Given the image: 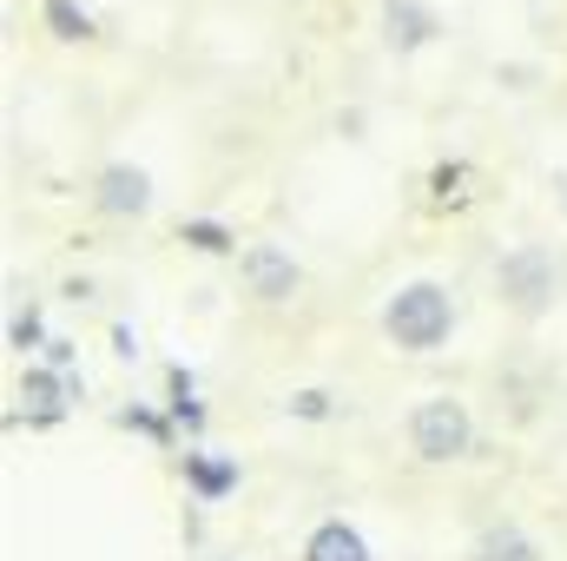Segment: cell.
<instances>
[{
  "instance_id": "cell-21",
  "label": "cell",
  "mask_w": 567,
  "mask_h": 561,
  "mask_svg": "<svg viewBox=\"0 0 567 561\" xmlns=\"http://www.w3.org/2000/svg\"><path fill=\"white\" fill-rule=\"evenodd\" d=\"M561 212H567V185H561Z\"/></svg>"
},
{
  "instance_id": "cell-4",
  "label": "cell",
  "mask_w": 567,
  "mask_h": 561,
  "mask_svg": "<svg viewBox=\"0 0 567 561\" xmlns=\"http://www.w3.org/2000/svg\"><path fill=\"white\" fill-rule=\"evenodd\" d=\"M238 284H245L251 304L284 310V304H297V290H303V265H297V252L278 245V238H251V245L238 252Z\"/></svg>"
},
{
  "instance_id": "cell-15",
  "label": "cell",
  "mask_w": 567,
  "mask_h": 561,
  "mask_svg": "<svg viewBox=\"0 0 567 561\" xmlns=\"http://www.w3.org/2000/svg\"><path fill=\"white\" fill-rule=\"evenodd\" d=\"M284 417L330 422V417H337V397H330V390H290V397H284Z\"/></svg>"
},
{
  "instance_id": "cell-3",
  "label": "cell",
  "mask_w": 567,
  "mask_h": 561,
  "mask_svg": "<svg viewBox=\"0 0 567 561\" xmlns=\"http://www.w3.org/2000/svg\"><path fill=\"white\" fill-rule=\"evenodd\" d=\"M403 436H410V456L429 462V469L468 462V456H475V410H468L455 390H435V397H423V404L410 410Z\"/></svg>"
},
{
  "instance_id": "cell-7",
  "label": "cell",
  "mask_w": 567,
  "mask_h": 561,
  "mask_svg": "<svg viewBox=\"0 0 567 561\" xmlns=\"http://www.w3.org/2000/svg\"><path fill=\"white\" fill-rule=\"evenodd\" d=\"M93 205L106 212V218H152V205H158V192H152V172L133 165V159H106L100 165V178H93Z\"/></svg>"
},
{
  "instance_id": "cell-20",
  "label": "cell",
  "mask_w": 567,
  "mask_h": 561,
  "mask_svg": "<svg viewBox=\"0 0 567 561\" xmlns=\"http://www.w3.org/2000/svg\"><path fill=\"white\" fill-rule=\"evenodd\" d=\"M60 297H66V304H93V278H66Z\"/></svg>"
},
{
  "instance_id": "cell-18",
  "label": "cell",
  "mask_w": 567,
  "mask_h": 561,
  "mask_svg": "<svg viewBox=\"0 0 567 561\" xmlns=\"http://www.w3.org/2000/svg\"><path fill=\"white\" fill-rule=\"evenodd\" d=\"M40 364H53V370H73V364H80V344H73V337H47Z\"/></svg>"
},
{
  "instance_id": "cell-5",
  "label": "cell",
  "mask_w": 567,
  "mask_h": 561,
  "mask_svg": "<svg viewBox=\"0 0 567 561\" xmlns=\"http://www.w3.org/2000/svg\"><path fill=\"white\" fill-rule=\"evenodd\" d=\"M13 397H20V422L53 429V422H66V410L86 397V377H80V370H53V364H40V357H33V364L20 370Z\"/></svg>"
},
{
  "instance_id": "cell-14",
  "label": "cell",
  "mask_w": 567,
  "mask_h": 561,
  "mask_svg": "<svg viewBox=\"0 0 567 561\" xmlns=\"http://www.w3.org/2000/svg\"><path fill=\"white\" fill-rule=\"evenodd\" d=\"M462 185H468V159H442V165L429 172V198H435V205H462V198H468Z\"/></svg>"
},
{
  "instance_id": "cell-12",
  "label": "cell",
  "mask_w": 567,
  "mask_h": 561,
  "mask_svg": "<svg viewBox=\"0 0 567 561\" xmlns=\"http://www.w3.org/2000/svg\"><path fill=\"white\" fill-rule=\"evenodd\" d=\"M178 238H185L198 258H238V238H231V225H225V218H185V225H178Z\"/></svg>"
},
{
  "instance_id": "cell-2",
  "label": "cell",
  "mask_w": 567,
  "mask_h": 561,
  "mask_svg": "<svg viewBox=\"0 0 567 561\" xmlns=\"http://www.w3.org/2000/svg\"><path fill=\"white\" fill-rule=\"evenodd\" d=\"M561 258H555V245H542V238H522V245H508L502 258H495V297L515 310V317H548L555 304H561Z\"/></svg>"
},
{
  "instance_id": "cell-9",
  "label": "cell",
  "mask_w": 567,
  "mask_h": 561,
  "mask_svg": "<svg viewBox=\"0 0 567 561\" xmlns=\"http://www.w3.org/2000/svg\"><path fill=\"white\" fill-rule=\"evenodd\" d=\"M297 561H377V555H370V542H363V529H357V522H343V516H323V522L303 536Z\"/></svg>"
},
{
  "instance_id": "cell-6",
  "label": "cell",
  "mask_w": 567,
  "mask_h": 561,
  "mask_svg": "<svg viewBox=\"0 0 567 561\" xmlns=\"http://www.w3.org/2000/svg\"><path fill=\"white\" fill-rule=\"evenodd\" d=\"M442 33H449V27H442V13H435L429 0H383V7H377V40H383V53H396V60L429 53Z\"/></svg>"
},
{
  "instance_id": "cell-11",
  "label": "cell",
  "mask_w": 567,
  "mask_h": 561,
  "mask_svg": "<svg viewBox=\"0 0 567 561\" xmlns=\"http://www.w3.org/2000/svg\"><path fill=\"white\" fill-rule=\"evenodd\" d=\"M40 27L53 33V40H66V47H86L100 27H93V13L80 7V0H40Z\"/></svg>"
},
{
  "instance_id": "cell-8",
  "label": "cell",
  "mask_w": 567,
  "mask_h": 561,
  "mask_svg": "<svg viewBox=\"0 0 567 561\" xmlns=\"http://www.w3.org/2000/svg\"><path fill=\"white\" fill-rule=\"evenodd\" d=\"M185 489L198 496V502H225V496H238V482H245V469H238V456H218V449H185Z\"/></svg>"
},
{
  "instance_id": "cell-19",
  "label": "cell",
  "mask_w": 567,
  "mask_h": 561,
  "mask_svg": "<svg viewBox=\"0 0 567 561\" xmlns=\"http://www.w3.org/2000/svg\"><path fill=\"white\" fill-rule=\"evenodd\" d=\"M113 357L120 364H140V330L133 324H113Z\"/></svg>"
},
{
  "instance_id": "cell-10",
  "label": "cell",
  "mask_w": 567,
  "mask_h": 561,
  "mask_svg": "<svg viewBox=\"0 0 567 561\" xmlns=\"http://www.w3.org/2000/svg\"><path fill=\"white\" fill-rule=\"evenodd\" d=\"M468 561H548V555H542V542H535L522 522H488V529L475 536Z\"/></svg>"
},
{
  "instance_id": "cell-13",
  "label": "cell",
  "mask_w": 567,
  "mask_h": 561,
  "mask_svg": "<svg viewBox=\"0 0 567 561\" xmlns=\"http://www.w3.org/2000/svg\"><path fill=\"white\" fill-rule=\"evenodd\" d=\"M7 350H20V357H27V350L40 357V350H47V317H40V304H27V310L7 317Z\"/></svg>"
},
{
  "instance_id": "cell-17",
  "label": "cell",
  "mask_w": 567,
  "mask_h": 561,
  "mask_svg": "<svg viewBox=\"0 0 567 561\" xmlns=\"http://www.w3.org/2000/svg\"><path fill=\"white\" fill-rule=\"evenodd\" d=\"M165 410H172V422H178V429H185V436H192V442H198V436H205V404H198V390H178V397H165Z\"/></svg>"
},
{
  "instance_id": "cell-1",
  "label": "cell",
  "mask_w": 567,
  "mask_h": 561,
  "mask_svg": "<svg viewBox=\"0 0 567 561\" xmlns=\"http://www.w3.org/2000/svg\"><path fill=\"white\" fill-rule=\"evenodd\" d=\"M455 324H462V310H455V290L442 278H403L383 304H377V330H383V344L403 350V357H435V350H449V344H455Z\"/></svg>"
},
{
  "instance_id": "cell-16",
  "label": "cell",
  "mask_w": 567,
  "mask_h": 561,
  "mask_svg": "<svg viewBox=\"0 0 567 561\" xmlns=\"http://www.w3.org/2000/svg\"><path fill=\"white\" fill-rule=\"evenodd\" d=\"M120 422H126V429H140V436H152L158 449H165V442H172V429H178V422H172V410L158 417V410H145V404H126V410H120Z\"/></svg>"
}]
</instances>
